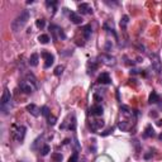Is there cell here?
<instances>
[{"instance_id":"cell-24","label":"cell","mask_w":162,"mask_h":162,"mask_svg":"<svg viewBox=\"0 0 162 162\" xmlns=\"http://www.w3.org/2000/svg\"><path fill=\"white\" fill-rule=\"evenodd\" d=\"M128 22H129V16L128 15H124L123 18H122V20H120V27L125 28V26L128 24Z\"/></svg>"},{"instance_id":"cell-9","label":"cell","mask_w":162,"mask_h":162,"mask_svg":"<svg viewBox=\"0 0 162 162\" xmlns=\"http://www.w3.org/2000/svg\"><path fill=\"white\" fill-rule=\"evenodd\" d=\"M79 13L80 14H91L92 8L88 3H81V4H79Z\"/></svg>"},{"instance_id":"cell-30","label":"cell","mask_w":162,"mask_h":162,"mask_svg":"<svg viewBox=\"0 0 162 162\" xmlns=\"http://www.w3.org/2000/svg\"><path fill=\"white\" fill-rule=\"evenodd\" d=\"M110 133H113V128H110V129H108L106 132L101 133V136H103V137H105V136H108V134H110Z\"/></svg>"},{"instance_id":"cell-23","label":"cell","mask_w":162,"mask_h":162,"mask_svg":"<svg viewBox=\"0 0 162 162\" xmlns=\"http://www.w3.org/2000/svg\"><path fill=\"white\" fill-rule=\"evenodd\" d=\"M40 112H42V115H43V117H46V118H48L50 117V109H48V106H42V108H40Z\"/></svg>"},{"instance_id":"cell-31","label":"cell","mask_w":162,"mask_h":162,"mask_svg":"<svg viewBox=\"0 0 162 162\" xmlns=\"http://www.w3.org/2000/svg\"><path fill=\"white\" fill-rule=\"evenodd\" d=\"M151 156H153V153H152V152H149V153H147L146 156H144V158H146V160H148L149 157H151Z\"/></svg>"},{"instance_id":"cell-20","label":"cell","mask_w":162,"mask_h":162,"mask_svg":"<svg viewBox=\"0 0 162 162\" xmlns=\"http://www.w3.org/2000/svg\"><path fill=\"white\" fill-rule=\"evenodd\" d=\"M38 40L42 44H47L50 42V37H48V34H40V36L38 37Z\"/></svg>"},{"instance_id":"cell-3","label":"cell","mask_w":162,"mask_h":162,"mask_svg":"<svg viewBox=\"0 0 162 162\" xmlns=\"http://www.w3.org/2000/svg\"><path fill=\"white\" fill-rule=\"evenodd\" d=\"M19 89L24 92V94H32V92L37 90V85L31 82L29 80H23L19 82Z\"/></svg>"},{"instance_id":"cell-16","label":"cell","mask_w":162,"mask_h":162,"mask_svg":"<svg viewBox=\"0 0 162 162\" xmlns=\"http://www.w3.org/2000/svg\"><path fill=\"white\" fill-rule=\"evenodd\" d=\"M38 58H39L38 53H32V56L29 57V65L33 66V67H36L38 65Z\"/></svg>"},{"instance_id":"cell-32","label":"cell","mask_w":162,"mask_h":162,"mask_svg":"<svg viewBox=\"0 0 162 162\" xmlns=\"http://www.w3.org/2000/svg\"><path fill=\"white\" fill-rule=\"evenodd\" d=\"M157 104H158V108H160L161 110H162V99H160V101H158Z\"/></svg>"},{"instance_id":"cell-8","label":"cell","mask_w":162,"mask_h":162,"mask_svg":"<svg viewBox=\"0 0 162 162\" xmlns=\"http://www.w3.org/2000/svg\"><path fill=\"white\" fill-rule=\"evenodd\" d=\"M27 112L31 113L33 117H39V114H42V112H40V109L36 105V104H28V105L26 106Z\"/></svg>"},{"instance_id":"cell-1","label":"cell","mask_w":162,"mask_h":162,"mask_svg":"<svg viewBox=\"0 0 162 162\" xmlns=\"http://www.w3.org/2000/svg\"><path fill=\"white\" fill-rule=\"evenodd\" d=\"M31 18V13L28 10H23L22 13L16 16V18L11 22V31H13L14 33L19 32L20 29H23L24 28V26L28 23V20H29Z\"/></svg>"},{"instance_id":"cell-25","label":"cell","mask_w":162,"mask_h":162,"mask_svg":"<svg viewBox=\"0 0 162 162\" xmlns=\"http://www.w3.org/2000/svg\"><path fill=\"white\" fill-rule=\"evenodd\" d=\"M63 70H65V67L63 66H57L56 68H55V75L56 76H60V75H62V72H63Z\"/></svg>"},{"instance_id":"cell-27","label":"cell","mask_w":162,"mask_h":162,"mask_svg":"<svg viewBox=\"0 0 162 162\" xmlns=\"http://www.w3.org/2000/svg\"><path fill=\"white\" fill-rule=\"evenodd\" d=\"M68 162H79V153L75 152L70 158H68Z\"/></svg>"},{"instance_id":"cell-10","label":"cell","mask_w":162,"mask_h":162,"mask_svg":"<svg viewBox=\"0 0 162 162\" xmlns=\"http://www.w3.org/2000/svg\"><path fill=\"white\" fill-rule=\"evenodd\" d=\"M90 113L92 115H95V117H100V115H103V113H104V108L100 105V104H95V105L91 106Z\"/></svg>"},{"instance_id":"cell-12","label":"cell","mask_w":162,"mask_h":162,"mask_svg":"<svg viewBox=\"0 0 162 162\" xmlns=\"http://www.w3.org/2000/svg\"><path fill=\"white\" fill-rule=\"evenodd\" d=\"M98 82H99V84H105V85H108V84H110V82H112V79H110V76H109V74L104 72V74L100 75L99 77H98Z\"/></svg>"},{"instance_id":"cell-6","label":"cell","mask_w":162,"mask_h":162,"mask_svg":"<svg viewBox=\"0 0 162 162\" xmlns=\"http://www.w3.org/2000/svg\"><path fill=\"white\" fill-rule=\"evenodd\" d=\"M26 132H27V128L24 125H20L16 128V130L14 132V138H15V141L16 142H19L22 143L23 140H24V137H26Z\"/></svg>"},{"instance_id":"cell-28","label":"cell","mask_w":162,"mask_h":162,"mask_svg":"<svg viewBox=\"0 0 162 162\" xmlns=\"http://www.w3.org/2000/svg\"><path fill=\"white\" fill-rule=\"evenodd\" d=\"M47 120H48V124H50V125H55V124H56L57 118H56V117H53V115H50V117L47 118Z\"/></svg>"},{"instance_id":"cell-21","label":"cell","mask_w":162,"mask_h":162,"mask_svg":"<svg viewBox=\"0 0 162 162\" xmlns=\"http://www.w3.org/2000/svg\"><path fill=\"white\" fill-rule=\"evenodd\" d=\"M46 5L48 7L50 11L52 10V13H55V11H56V5H57V2H46Z\"/></svg>"},{"instance_id":"cell-17","label":"cell","mask_w":162,"mask_h":162,"mask_svg":"<svg viewBox=\"0 0 162 162\" xmlns=\"http://www.w3.org/2000/svg\"><path fill=\"white\" fill-rule=\"evenodd\" d=\"M154 56V61L152 62V66L156 70V72H160L161 71V63H160V58L157 57V55H153Z\"/></svg>"},{"instance_id":"cell-22","label":"cell","mask_w":162,"mask_h":162,"mask_svg":"<svg viewBox=\"0 0 162 162\" xmlns=\"http://www.w3.org/2000/svg\"><path fill=\"white\" fill-rule=\"evenodd\" d=\"M39 151H40V154H42V156H47L48 152L51 151V148H50L48 144H44V146L42 147V149H39Z\"/></svg>"},{"instance_id":"cell-18","label":"cell","mask_w":162,"mask_h":162,"mask_svg":"<svg viewBox=\"0 0 162 162\" xmlns=\"http://www.w3.org/2000/svg\"><path fill=\"white\" fill-rule=\"evenodd\" d=\"M130 125H132V124L129 123V122H125V120H124V122H120L118 127H119V129H120V130H123V132H127V130H129Z\"/></svg>"},{"instance_id":"cell-14","label":"cell","mask_w":162,"mask_h":162,"mask_svg":"<svg viewBox=\"0 0 162 162\" xmlns=\"http://www.w3.org/2000/svg\"><path fill=\"white\" fill-rule=\"evenodd\" d=\"M158 101H160L158 94H157L156 91H152L151 95H149V98H148V103H149V104H156V103H158Z\"/></svg>"},{"instance_id":"cell-5","label":"cell","mask_w":162,"mask_h":162,"mask_svg":"<svg viewBox=\"0 0 162 162\" xmlns=\"http://www.w3.org/2000/svg\"><path fill=\"white\" fill-rule=\"evenodd\" d=\"M99 60L104 63V65L106 66H115V63H117V61H115V57H113L112 55H108V53H103L99 56Z\"/></svg>"},{"instance_id":"cell-29","label":"cell","mask_w":162,"mask_h":162,"mask_svg":"<svg viewBox=\"0 0 162 162\" xmlns=\"http://www.w3.org/2000/svg\"><path fill=\"white\" fill-rule=\"evenodd\" d=\"M44 24H46V20H44V19H38V20L36 22V26H37L38 28H40V29H42V28L44 27Z\"/></svg>"},{"instance_id":"cell-26","label":"cell","mask_w":162,"mask_h":162,"mask_svg":"<svg viewBox=\"0 0 162 162\" xmlns=\"http://www.w3.org/2000/svg\"><path fill=\"white\" fill-rule=\"evenodd\" d=\"M52 160L55 162H61L62 161V154L61 153H53L52 154Z\"/></svg>"},{"instance_id":"cell-2","label":"cell","mask_w":162,"mask_h":162,"mask_svg":"<svg viewBox=\"0 0 162 162\" xmlns=\"http://www.w3.org/2000/svg\"><path fill=\"white\" fill-rule=\"evenodd\" d=\"M11 108H13V99H11V94L8 88H5L2 95V101H0V109L4 115L10 113Z\"/></svg>"},{"instance_id":"cell-33","label":"cell","mask_w":162,"mask_h":162,"mask_svg":"<svg viewBox=\"0 0 162 162\" xmlns=\"http://www.w3.org/2000/svg\"><path fill=\"white\" fill-rule=\"evenodd\" d=\"M158 140H160V141H162V133H161V134L158 136Z\"/></svg>"},{"instance_id":"cell-15","label":"cell","mask_w":162,"mask_h":162,"mask_svg":"<svg viewBox=\"0 0 162 162\" xmlns=\"http://www.w3.org/2000/svg\"><path fill=\"white\" fill-rule=\"evenodd\" d=\"M82 33H84V37H85V39H89V38H90V36H91V33H92L91 26H90V24L85 26V27L82 28Z\"/></svg>"},{"instance_id":"cell-19","label":"cell","mask_w":162,"mask_h":162,"mask_svg":"<svg viewBox=\"0 0 162 162\" xmlns=\"http://www.w3.org/2000/svg\"><path fill=\"white\" fill-rule=\"evenodd\" d=\"M103 125H104V122L103 120H94V122H92L91 128H92V130H96V129H99L100 127H103Z\"/></svg>"},{"instance_id":"cell-4","label":"cell","mask_w":162,"mask_h":162,"mask_svg":"<svg viewBox=\"0 0 162 162\" xmlns=\"http://www.w3.org/2000/svg\"><path fill=\"white\" fill-rule=\"evenodd\" d=\"M50 31L52 34V38L53 40H58V39H65L66 38V34L63 33V31L61 29L60 27L57 26H50Z\"/></svg>"},{"instance_id":"cell-7","label":"cell","mask_w":162,"mask_h":162,"mask_svg":"<svg viewBox=\"0 0 162 162\" xmlns=\"http://www.w3.org/2000/svg\"><path fill=\"white\" fill-rule=\"evenodd\" d=\"M40 56L44 58V68H50L52 65H53V62H55V57L52 56L51 53H48V52H42L40 53Z\"/></svg>"},{"instance_id":"cell-11","label":"cell","mask_w":162,"mask_h":162,"mask_svg":"<svg viewBox=\"0 0 162 162\" xmlns=\"http://www.w3.org/2000/svg\"><path fill=\"white\" fill-rule=\"evenodd\" d=\"M68 18H70V20L74 23V24H81L82 23V18H81V15L75 13V11H71L70 14H68Z\"/></svg>"},{"instance_id":"cell-13","label":"cell","mask_w":162,"mask_h":162,"mask_svg":"<svg viewBox=\"0 0 162 162\" xmlns=\"http://www.w3.org/2000/svg\"><path fill=\"white\" fill-rule=\"evenodd\" d=\"M154 136V130L152 128V125L151 124H148L146 127V129H144V133H143V138H151Z\"/></svg>"}]
</instances>
